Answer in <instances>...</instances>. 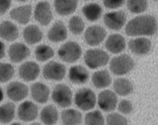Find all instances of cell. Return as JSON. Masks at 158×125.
<instances>
[{
	"label": "cell",
	"mask_w": 158,
	"mask_h": 125,
	"mask_svg": "<svg viewBox=\"0 0 158 125\" xmlns=\"http://www.w3.org/2000/svg\"><path fill=\"white\" fill-rule=\"evenodd\" d=\"M78 2V0H54L55 11L62 16L72 14L76 10Z\"/></svg>",
	"instance_id": "cell-22"
},
{
	"label": "cell",
	"mask_w": 158,
	"mask_h": 125,
	"mask_svg": "<svg viewBox=\"0 0 158 125\" xmlns=\"http://www.w3.org/2000/svg\"><path fill=\"white\" fill-rule=\"evenodd\" d=\"M113 88L116 94L121 96L129 95L134 90V86L132 82L125 78L116 79L114 82Z\"/></svg>",
	"instance_id": "cell-27"
},
{
	"label": "cell",
	"mask_w": 158,
	"mask_h": 125,
	"mask_svg": "<svg viewBox=\"0 0 158 125\" xmlns=\"http://www.w3.org/2000/svg\"><path fill=\"white\" fill-rule=\"evenodd\" d=\"M35 55L38 61L46 62L54 56V52L53 49L48 45H40L36 48Z\"/></svg>",
	"instance_id": "cell-31"
},
{
	"label": "cell",
	"mask_w": 158,
	"mask_h": 125,
	"mask_svg": "<svg viewBox=\"0 0 158 125\" xmlns=\"http://www.w3.org/2000/svg\"><path fill=\"white\" fill-rule=\"evenodd\" d=\"M84 60L90 69H95L105 66L110 60V56L106 52L101 49H90L85 52Z\"/></svg>",
	"instance_id": "cell-4"
},
{
	"label": "cell",
	"mask_w": 158,
	"mask_h": 125,
	"mask_svg": "<svg viewBox=\"0 0 158 125\" xmlns=\"http://www.w3.org/2000/svg\"><path fill=\"white\" fill-rule=\"evenodd\" d=\"M98 103L100 108L104 112L113 111L117 106V96L111 90H104L98 94Z\"/></svg>",
	"instance_id": "cell-11"
},
{
	"label": "cell",
	"mask_w": 158,
	"mask_h": 125,
	"mask_svg": "<svg viewBox=\"0 0 158 125\" xmlns=\"http://www.w3.org/2000/svg\"><path fill=\"white\" fill-rule=\"evenodd\" d=\"M11 5V0H0V15L5 14Z\"/></svg>",
	"instance_id": "cell-39"
},
{
	"label": "cell",
	"mask_w": 158,
	"mask_h": 125,
	"mask_svg": "<svg viewBox=\"0 0 158 125\" xmlns=\"http://www.w3.org/2000/svg\"><path fill=\"white\" fill-rule=\"evenodd\" d=\"M85 1H87V0H85Z\"/></svg>",
	"instance_id": "cell-46"
},
{
	"label": "cell",
	"mask_w": 158,
	"mask_h": 125,
	"mask_svg": "<svg viewBox=\"0 0 158 125\" xmlns=\"http://www.w3.org/2000/svg\"><path fill=\"white\" fill-rule=\"evenodd\" d=\"M31 95L35 101L39 103H45L49 97L50 90L46 84L41 82H36L31 87Z\"/></svg>",
	"instance_id": "cell-21"
},
{
	"label": "cell",
	"mask_w": 158,
	"mask_h": 125,
	"mask_svg": "<svg viewBox=\"0 0 158 125\" xmlns=\"http://www.w3.org/2000/svg\"><path fill=\"white\" fill-rule=\"evenodd\" d=\"M118 109L119 112L123 114L127 115L131 114L133 110V106L129 100H122L118 104Z\"/></svg>",
	"instance_id": "cell-37"
},
{
	"label": "cell",
	"mask_w": 158,
	"mask_h": 125,
	"mask_svg": "<svg viewBox=\"0 0 158 125\" xmlns=\"http://www.w3.org/2000/svg\"><path fill=\"white\" fill-rule=\"evenodd\" d=\"M85 23L83 19L78 16H73L69 22V28L72 34L75 35H80L84 31Z\"/></svg>",
	"instance_id": "cell-34"
},
{
	"label": "cell",
	"mask_w": 158,
	"mask_h": 125,
	"mask_svg": "<svg viewBox=\"0 0 158 125\" xmlns=\"http://www.w3.org/2000/svg\"><path fill=\"white\" fill-rule=\"evenodd\" d=\"M65 66L55 61H51L44 66L43 75L48 80H61L64 78L66 74Z\"/></svg>",
	"instance_id": "cell-7"
},
{
	"label": "cell",
	"mask_w": 158,
	"mask_h": 125,
	"mask_svg": "<svg viewBox=\"0 0 158 125\" xmlns=\"http://www.w3.org/2000/svg\"><path fill=\"white\" fill-rule=\"evenodd\" d=\"M11 125H22V124H20L19 123H17V122H16V123H13L12 124H11Z\"/></svg>",
	"instance_id": "cell-44"
},
{
	"label": "cell",
	"mask_w": 158,
	"mask_h": 125,
	"mask_svg": "<svg viewBox=\"0 0 158 125\" xmlns=\"http://www.w3.org/2000/svg\"><path fill=\"white\" fill-rule=\"evenodd\" d=\"M125 0H103L104 6L107 9H116L123 5Z\"/></svg>",
	"instance_id": "cell-38"
},
{
	"label": "cell",
	"mask_w": 158,
	"mask_h": 125,
	"mask_svg": "<svg viewBox=\"0 0 158 125\" xmlns=\"http://www.w3.org/2000/svg\"><path fill=\"white\" fill-rule=\"evenodd\" d=\"M127 7L131 13H142L148 9V2L147 0H127Z\"/></svg>",
	"instance_id": "cell-32"
},
{
	"label": "cell",
	"mask_w": 158,
	"mask_h": 125,
	"mask_svg": "<svg viewBox=\"0 0 158 125\" xmlns=\"http://www.w3.org/2000/svg\"><path fill=\"white\" fill-rule=\"evenodd\" d=\"M89 77V72L82 66H74L69 70V79L73 84H85L88 80Z\"/></svg>",
	"instance_id": "cell-20"
},
{
	"label": "cell",
	"mask_w": 158,
	"mask_h": 125,
	"mask_svg": "<svg viewBox=\"0 0 158 125\" xmlns=\"http://www.w3.org/2000/svg\"><path fill=\"white\" fill-rule=\"evenodd\" d=\"M35 18L43 26H47L50 24L53 19V14L48 2L42 1L37 4L35 11Z\"/></svg>",
	"instance_id": "cell-8"
},
{
	"label": "cell",
	"mask_w": 158,
	"mask_h": 125,
	"mask_svg": "<svg viewBox=\"0 0 158 125\" xmlns=\"http://www.w3.org/2000/svg\"><path fill=\"white\" fill-rule=\"evenodd\" d=\"M128 47L131 52L138 55H145L149 52L152 43L148 39L139 37L131 39L128 42Z\"/></svg>",
	"instance_id": "cell-15"
},
{
	"label": "cell",
	"mask_w": 158,
	"mask_h": 125,
	"mask_svg": "<svg viewBox=\"0 0 158 125\" xmlns=\"http://www.w3.org/2000/svg\"><path fill=\"white\" fill-rule=\"evenodd\" d=\"M135 64L131 56L123 54L112 58L110 62V69L115 75H123L133 70Z\"/></svg>",
	"instance_id": "cell-2"
},
{
	"label": "cell",
	"mask_w": 158,
	"mask_h": 125,
	"mask_svg": "<svg viewBox=\"0 0 158 125\" xmlns=\"http://www.w3.org/2000/svg\"><path fill=\"white\" fill-rule=\"evenodd\" d=\"M125 40L122 35L114 34L109 36L105 42L107 50L114 54L120 53L125 49Z\"/></svg>",
	"instance_id": "cell-18"
},
{
	"label": "cell",
	"mask_w": 158,
	"mask_h": 125,
	"mask_svg": "<svg viewBox=\"0 0 158 125\" xmlns=\"http://www.w3.org/2000/svg\"><path fill=\"white\" fill-rule=\"evenodd\" d=\"M104 117L99 110L89 112L85 116V125H104Z\"/></svg>",
	"instance_id": "cell-33"
},
{
	"label": "cell",
	"mask_w": 158,
	"mask_h": 125,
	"mask_svg": "<svg viewBox=\"0 0 158 125\" xmlns=\"http://www.w3.org/2000/svg\"><path fill=\"white\" fill-rule=\"evenodd\" d=\"M40 73V67L35 62L29 61L23 64L19 68V75L21 79L26 81L36 79Z\"/></svg>",
	"instance_id": "cell-13"
},
{
	"label": "cell",
	"mask_w": 158,
	"mask_h": 125,
	"mask_svg": "<svg viewBox=\"0 0 158 125\" xmlns=\"http://www.w3.org/2000/svg\"><path fill=\"white\" fill-rule=\"evenodd\" d=\"M106 125H128L126 118L117 113L109 114L106 118Z\"/></svg>",
	"instance_id": "cell-36"
},
{
	"label": "cell",
	"mask_w": 158,
	"mask_h": 125,
	"mask_svg": "<svg viewBox=\"0 0 158 125\" xmlns=\"http://www.w3.org/2000/svg\"><path fill=\"white\" fill-rule=\"evenodd\" d=\"M53 101L60 107L66 108L72 105L73 93L67 85L59 84L53 89L52 93Z\"/></svg>",
	"instance_id": "cell-6"
},
{
	"label": "cell",
	"mask_w": 158,
	"mask_h": 125,
	"mask_svg": "<svg viewBox=\"0 0 158 125\" xmlns=\"http://www.w3.org/2000/svg\"><path fill=\"white\" fill-rule=\"evenodd\" d=\"M40 119L46 125H55L59 119L57 108L52 105L45 106L40 113Z\"/></svg>",
	"instance_id": "cell-28"
},
{
	"label": "cell",
	"mask_w": 158,
	"mask_h": 125,
	"mask_svg": "<svg viewBox=\"0 0 158 125\" xmlns=\"http://www.w3.org/2000/svg\"><path fill=\"white\" fill-rule=\"evenodd\" d=\"M107 33L102 27L94 25L89 27L85 32L86 42L90 46H96L100 44L106 38Z\"/></svg>",
	"instance_id": "cell-9"
},
{
	"label": "cell",
	"mask_w": 158,
	"mask_h": 125,
	"mask_svg": "<svg viewBox=\"0 0 158 125\" xmlns=\"http://www.w3.org/2000/svg\"><path fill=\"white\" fill-rule=\"evenodd\" d=\"M5 55V46L2 41H0V59H2Z\"/></svg>",
	"instance_id": "cell-40"
},
{
	"label": "cell",
	"mask_w": 158,
	"mask_h": 125,
	"mask_svg": "<svg viewBox=\"0 0 158 125\" xmlns=\"http://www.w3.org/2000/svg\"><path fill=\"white\" fill-rule=\"evenodd\" d=\"M8 97L14 101H20L27 97L28 87L22 82L14 81L11 82L7 88Z\"/></svg>",
	"instance_id": "cell-12"
},
{
	"label": "cell",
	"mask_w": 158,
	"mask_h": 125,
	"mask_svg": "<svg viewBox=\"0 0 158 125\" xmlns=\"http://www.w3.org/2000/svg\"><path fill=\"white\" fill-rule=\"evenodd\" d=\"M153 1H157V0H153Z\"/></svg>",
	"instance_id": "cell-45"
},
{
	"label": "cell",
	"mask_w": 158,
	"mask_h": 125,
	"mask_svg": "<svg viewBox=\"0 0 158 125\" xmlns=\"http://www.w3.org/2000/svg\"><path fill=\"white\" fill-rule=\"evenodd\" d=\"M17 1L20 2H26L28 0H17Z\"/></svg>",
	"instance_id": "cell-42"
},
{
	"label": "cell",
	"mask_w": 158,
	"mask_h": 125,
	"mask_svg": "<svg viewBox=\"0 0 158 125\" xmlns=\"http://www.w3.org/2000/svg\"><path fill=\"white\" fill-rule=\"evenodd\" d=\"M19 30L16 25L10 21L0 24V37L8 41H13L18 38Z\"/></svg>",
	"instance_id": "cell-23"
},
{
	"label": "cell",
	"mask_w": 158,
	"mask_h": 125,
	"mask_svg": "<svg viewBox=\"0 0 158 125\" xmlns=\"http://www.w3.org/2000/svg\"><path fill=\"white\" fill-rule=\"evenodd\" d=\"M157 30L156 18L149 15L135 17L127 23L125 28L126 34L130 37L153 36Z\"/></svg>",
	"instance_id": "cell-1"
},
{
	"label": "cell",
	"mask_w": 158,
	"mask_h": 125,
	"mask_svg": "<svg viewBox=\"0 0 158 125\" xmlns=\"http://www.w3.org/2000/svg\"><path fill=\"white\" fill-rule=\"evenodd\" d=\"M32 8L30 5L20 6L10 12L11 18L22 25H26L30 21Z\"/></svg>",
	"instance_id": "cell-17"
},
{
	"label": "cell",
	"mask_w": 158,
	"mask_h": 125,
	"mask_svg": "<svg viewBox=\"0 0 158 125\" xmlns=\"http://www.w3.org/2000/svg\"><path fill=\"white\" fill-rule=\"evenodd\" d=\"M48 37L50 41L52 42H61L66 40L67 31L63 22H56L48 32Z\"/></svg>",
	"instance_id": "cell-19"
},
{
	"label": "cell",
	"mask_w": 158,
	"mask_h": 125,
	"mask_svg": "<svg viewBox=\"0 0 158 125\" xmlns=\"http://www.w3.org/2000/svg\"><path fill=\"white\" fill-rule=\"evenodd\" d=\"M74 102L76 105L82 111H89L95 107L97 98L92 90L89 88H82L76 93Z\"/></svg>",
	"instance_id": "cell-3"
},
{
	"label": "cell",
	"mask_w": 158,
	"mask_h": 125,
	"mask_svg": "<svg viewBox=\"0 0 158 125\" xmlns=\"http://www.w3.org/2000/svg\"><path fill=\"white\" fill-rule=\"evenodd\" d=\"M3 97H4V94H3V91L2 88L0 87V102L2 101Z\"/></svg>",
	"instance_id": "cell-41"
},
{
	"label": "cell",
	"mask_w": 158,
	"mask_h": 125,
	"mask_svg": "<svg viewBox=\"0 0 158 125\" xmlns=\"http://www.w3.org/2000/svg\"><path fill=\"white\" fill-rule=\"evenodd\" d=\"M102 9L97 3H89L83 7L82 13L84 16L90 22L98 21L102 14Z\"/></svg>",
	"instance_id": "cell-29"
},
{
	"label": "cell",
	"mask_w": 158,
	"mask_h": 125,
	"mask_svg": "<svg viewBox=\"0 0 158 125\" xmlns=\"http://www.w3.org/2000/svg\"><path fill=\"white\" fill-rule=\"evenodd\" d=\"M38 108L33 102L26 101L22 103L18 110V115L23 121H31L35 120L38 116Z\"/></svg>",
	"instance_id": "cell-14"
},
{
	"label": "cell",
	"mask_w": 158,
	"mask_h": 125,
	"mask_svg": "<svg viewBox=\"0 0 158 125\" xmlns=\"http://www.w3.org/2000/svg\"><path fill=\"white\" fill-rule=\"evenodd\" d=\"M30 125H41L40 123H37V122H35V123H32Z\"/></svg>",
	"instance_id": "cell-43"
},
{
	"label": "cell",
	"mask_w": 158,
	"mask_h": 125,
	"mask_svg": "<svg viewBox=\"0 0 158 125\" xmlns=\"http://www.w3.org/2000/svg\"><path fill=\"white\" fill-rule=\"evenodd\" d=\"M15 111V105L13 103H7L0 106V122L2 124L10 122L14 118Z\"/></svg>",
	"instance_id": "cell-30"
},
{
	"label": "cell",
	"mask_w": 158,
	"mask_h": 125,
	"mask_svg": "<svg viewBox=\"0 0 158 125\" xmlns=\"http://www.w3.org/2000/svg\"><path fill=\"white\" fill-rule=\"evenodd\" d=\"M23 35L25 41L31 45L40 42L43 37L42 31L35 25H30L25 28Z\"/></svg>",
	"instance_id": "cell-24"
},
{
	"label": "cell",
	"mask_w": 158,
	"mask_h": 125,
	"mask_svg": "<svg viewBox=\"0 0 158 125\" xmlns=\"http://www.w3.org/2000/svg\"><path fill=\"white\" fill-rule=\"evenodd\" d=\"M82 54L80 45L75 42L70 41L62 45L58 51L60 59L68 63H73L79 60Z\"/></svg>",
	"instance_id": "cell-5"
},
{
	"label": "cell",
	"mask_w": 158,
	"mask_h": 125,
	"mask_svg": "<svg viewBox=\"0 0 158 125\" xmlns=\"http://www.w3.org/2000/svg\"><path fill=\"white\" fill-rule=\"evenodd\" d=\"M105 25L111 30H120L125 24L127 16L123 11L112 12L105 14L103 18Z\"/></svg>",
	"instance_id": "cell-10"
},
{
	"label": "cell",
	"mask_w": 158,
	"mask_h": 125,
	"mask_svg": "<svg viewBox=\"0 0 158 125\" xmlns=\"http://www.w3.org/2000/svg\"><path fill=\"white\" fill-rule=\"evenodd\" d=\"M14 73V68L10 64L0 62V82L4 83L9 81Z\"/></svg>",
	"instance_id": "cell-35"
},
{
	"label": "cell",
	"mask_w": 158,
	"mask_h": 125,
	"mask_svg": "<svg viewBox=\"0 0 158 125\" xmlns=\"http://www.w3.org/2000/svg\"><path fill=\"white\" fill-rule=\"evenodd\" d=\"M112 82L110 75L106 70H99L93 73L92 84L98 89L105 88L110 86Z\"/></svg>",
	"instance_id": "cell-26"
},
{
	"label": "cell",
	"mask_w": 158,
	"mask_h": 125,
	"mask_svg": "<svg viewBox=\"0 0 158 125\" xmlns=\"http://www.w3.org/2000/svg\"><path fill=\"white\" fill-rule=\"evenodd\" d=\"M30 50L29 48L22 43L16 42L10 46L9 55L10 59L13 62H20L29 56Z\"/></svg>",
	"instance_id": "cell-16"
},
{
	"label": "cell",
	"mask_w": 158,
	"mask_h": 125,
	"mask_svg": "<svg viewBox=\"0 0 158 125\" xmlns=\"http://www.w3.org/2000/svg\"><path fill=\"white\" fill-rule=\"evenodd\" d=\"M61 117L64 125H79L83 120L81 112L72 108L63 110Z\"/></svg>",
	"instance_id": "cell-25"
}]
</instances>
